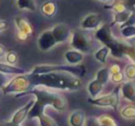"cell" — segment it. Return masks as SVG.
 Instances as JSON below:
<instances>
[{
  "instance_id": "obj_1",
  "label": "cell",
  "mask_w": 135,
  "mask_h": 126,
  "mask_svg": "<svg viewBox=\"0 0 135 126\" xmlns=\"http://www.w3.org/2000/svg\"><path fill=\"white\" fill-rule=\"evenodd\" d=\"M28 95L34 96V104L28 115L30 120L39 119L45 113V109L47 107H52L59 112H64L67 109V99L59 91L44 86H34L21 96Z\"/></svg>"
},
{
  "instance_id": "obj_2",
  "label": "cell",
  "mask_w": 135,
  "mask_h": 126,
  "mask_svg": "<svg viewBox=\"0 0 135 126\" xmlns=\"http://www.w3.org/2000/svg\"><path fill=\"white\" fill-rule=\"evenodd\" d=\"M30 74L32 87L44 86L56 91H77L81 89V81L79 77L68 72H48Z\"/></svg>"
},
{
  "instance_id": "obj_3",
  "label": "cell",
  "mask_w": 135,
  "mask_h": 126,
  "mask_svg": "<svg viewBox=\"0 0 135 126\" xmlns=\"http://www.w3.org/2000/svg\"><path fill=\"white\" fill-rule=\"evenodd\" d=\"M94 36L102 45L108 47V49L110 50V54L114 58H125L129 43L117 39L112 34L111 25L102 24L97 30H95Z\"/></svg>"
},
{
  "instance_id": "obj_4",
  "label": "cell",
  "mask_w": 135,
  "mask_h": 126,
  "mask_svg": "<svg viewBox=\"0 0 135 126\" xmlns=\"http://www.w3.org/2000/svg\"><path fill=\"white\" fill-rule=\"evenodd\" d=\"M68 72L81 78L85 75L86 68L84 65H70V64H40L36 65L31 71L32 74H42L48 72Z\"/></svg>"
},
{
  "instance_id": "obj_5",
  "label": "cell",
  "mask_w": 135,
  "mask_h": 126,
  "mask_svg": "<svg viewBox=\"0 0 135 126\" xmlns=\"http://www.w3.org/2000/svg\"><path fill=\"white\" fill-rule=\"evenodd\" d=\"M32 88V85L30 74L29 72H26L11 78L1 91L4 95H15V97H21Z\"/></svg>"
},
{
  "instance_id": "obj_6",
  "label": "cell",
  "mask_w": 135,
  "mask_h": 126,
  "mask_svg": "<svg viewBox=\"0 0 135 126\" xmlns=\"http://www.w3.org/2000/svg\"><path fill=\"white\" fill-rule=\"evenodd\" d=\"M120 100V85H118L117 87L108 94L98 96L94 98H88V102L91 105L101 108H111V109L118 110Z\"/></svg>"
},
{
  "instance_id": "obj_7",
  "label": "cell",
  "mask_w": 135,
  "mask_h": 126,
  "mask_svg": "<svg viewBox=\"0 0 135 126\" xmlns=\"http://www.w3.org/2000/svg\"><path fill=\"white\" fill-rule=\"evenodd\" d=\"M70 40L72 49L80 51L83 54H89L92 52V40L83 31H71V35H70Z\"/></svg>"
},
{
  "instance_id": "obj_8",
  "label": "cell",
  "mask_w": 135,
  "mask_h": 126,
  "mask_svg": "<svg viewBox=\"0 0 135 126\" xmlns=\"http://www.w3.org/2000/svg\"><path fill=\"white\" fill-rule=\"evenodd\" d=\"M16 29H17V38L20 41H26L29 36L32 35L33 32V28L30 21L21 16H17L14 18Z\"/></svg>"
},
{
  "instance_id": "obj_9",
  "label": "cell",
  "mask_w": 135,
  "mask_h": 126,
  "mask_svg": "<svg viewBox=\"0 0 135 126\" xmlns=\"http://www.w3.org/2000/svg\"><path fill=\"white\" fill-rule=\"evenodd\" d=\"M56 45H57V43H56V40L53 34L51 28L45 30L43 32H41L37 38V46L43 52L51 50Z\"/></svg>"
},
{
  "instance_id": "obj_10",
  "label": "cell",
  "mask_w": 135,
  "mask_h": 126,
  "mask_svg": "<svg viewBox=\"0 0 135 126\" xmlns=\"http://www.w3.org/2000/svg\"><path fill=\"white\" fill-rule=\"evenodd\" d=\"M51 30H52V32L57 44L66 43L70 40V35H71V30H70V26L63 22L56 23L51 28Z\"/></svg>"
},
{
  "instance_id": "obj_11",
  "label": "cell",
  "mask_w": 135,
  "mask_h": 126,
  "mask_svg": "<svg viewBox=\"0 0 135 126\" xmlns=\"http://www.w3.org/2000/svg\"><path fill=\"white\" fill-rule=\"evenodd\" d=\"M85 126H118V122L110 115L104 114L86 119Z\"/></svg>"
},
{
  "instance_id": "obj_12",
  "label": "cell",
  "mask_w": 135,
  "mask_h": 126,
  "mask_svg": "<svg viewBox=\"0 0 135 126\" xmlns=\"http://www.w3.org/2000/svg\"><path fill=\"white\" fill-rule=\"evenodd\" d=\"M101 25V17L96 13L88 14L81 21V28L83 30H97Z\"/></svg>"
},
{
  "instance_id": "obj_13",
  "label": "cell",
  "mask_w": 135,
  "mask_h": 126,
  "mask_svg": "<svg viewBox=\"0 0 135 126\" xmlns=\"http://www.w3.org/2000/svg\"><path fill=\"white\" fill-rule=\"evenodd\" d=\"M120 96L131 103H135V81H124L120 83Z\"/></svg>"
},
{
  "instance_id": "obj_14",
  "label": "cell",
  "mask_w": 135,
  "mask_h": 126,
  "mask_svg": "<svg viewBox=\"0 0 135 126\" xmlns=\"http://www.w3.org/2000/svg\"><path fill=\"white\" fill-rule=\"evenodd\" d=\"M34 104V99H32L28 102L27 104H25L24 106H22L21 108H20L11 117L10 122H13L15 124H21L26 118H28L29 112H30L31 109Z\"/></svg>"
},
{
  "instance_id": "obj_15",
  "label": "cell",
  "mask_w": 135,
  "mask_h": 126,
  "mask_svg": "<svg viewBox=\"0 0 135 126\" xmlns=\"http://www.w3.org/2000/svg\"><path fill=\"white\" fill-rule=\"evenodd\" d=\"M86 115L83 109H74L69 116V124L70 126H85Z\"/></svg>"
},
{
  "instance_id": "obj_16",
  "label": "cell",
  "mask_w": 135,
  "mask_h": 126,
  "mask_svg": "<svg viewBox=\"0 0 135 126\" xmlns=\"http://www.w3.org/2000/svg\"><path fill=\"white\" fill-rule=\"evenodd\" d=\"M0 72L6 75H20L26 73L24 69L19 68L15 65L8 64L7 62H0Z\"/></svg>"
},
{
  "instance_id": "obj_17",
  "label": "cell",
  "mask_w": 135,
  "mask_h": 126,
  "mask_svg": "<svg viewBox=\"0 0 135 126\" xmlns=\"http://www.w3.org/2000/svg\"><path fill=\"white\" fill-rule=\"evenodd\" d=\"M64 58H65L66 61L68 62V64L79 65L83 60V54L80 51L75 50V49H71V50H68L65 53Z\"/></svg>"
},
{
  "instance_id": "obj_18",
  "label": "cell",
  "mask_w": 135,
  "mask_h": 126,
  "mask_svg": "<svg viewBox=\"0 0 135 126\" xmlns=\"http://www.w3.org/2000/svg\"><path fill=\"white\" fill-rule=\"evenodd\" d=\"M40 10H41V13L44 16H45L47 18H51L56 13L57 7H56V3L53 2L52 0H46L45 2H44L42 4Z\"/></svg>"
},
{
  "instance_id": "obj_19",
  "label": "cell",
  "mask_w": 135,
  "mask_h": 126,
  "mask_svg": "<svg viewBox=\"0 0 135 126\" xmlns=\"http://www.w3.org/2000/svg\"><path fill=\"white\" fill-rule=\"evenodd\" d=\"M103 88L104 85L98 80H96L95 78L94 80H92L87 85V91H88L89 95H90V96L92 98L100 96V94L103 91Z\"/></svg>"
},
{
  "instance_id": "obj_20",
  "label": "cell",
  "mask_w": 135,
  "mask_h": 126,
  "mask_svg": "<svg viewBox=\"0 0 135 126\" xmlns=\"http://www.w3.org/2000/svg\"><path fill=\"white\" fill-rule=\"evenodd\" d=\"M16 6L19 10L34 12L37 10L36 0H16Z\"/></svg>"
},
{
  "instance_id": "obj_21",
  "label": "cell",
  "mask_w": 135,
  "mask_h": 126,
  "mask_svg": "<svg viewBox=\"0 0 135 126\" xmlns=\"http://www.w3.org/2000/svg\"><path fill=\"white\" fill-rule=\"evenodd\" d=\"M95 79L98 80L105 86L108 83L109 80H110V70H109V67H104V68L98 70L95 74Z\"/></svg>"
},
{
  "instance_id": "obj_22",
  "label": "cell",
  "mask_w": 135,
  "mask_h": 126,
  "mask_svg": "<svg viewBox=\"0 0 135 126\" xmlns=\"http://www.w3.org/2000/svg\"><path fill=\"white\" fill-rule=\"evenodd\" d=\"M109 54H110V50L108 49V47L103 45L101 48H99L98 50L95 51V53H94V58L98 62L102 63V64H105Z\"/></svg>"
},
{
  "instance_id": "obj_23",
  "label": "cell",
  "mask_w": 135,
  "mask_h": 126,
  "mask_svg": "<svg viewBox=\"0 0 135 126\" xmlns=\"http://www.w3.org/2000/svg\"><path fill=\"white\" fill-rule=\"evenodd\" d=\"M131 12L132 11L128 10V8L127 10H122V11H120V12H116L114 16V20H113V23H114V24L118 23V24H120V25L124 24V23L129 20Z\"/></svg>"
},
{
  "instance_id": "obj_24",
  "label": "cell",
  "mask_w": 135,
  "mask_h": 126,
  "mask_svg": "<svg viewBox=\"0 0 135 126\" xmlns=\"http://www.w3.org/2000/svg\"><path fill=\"white\" fill-rule=\"evenodd\" d=\"M120 115L126 120H135V105L131 104L120 110Z\"/></svg>"
},
{
  "instance_id": "obj_25",
  "label": "cell",
  "mask_w": 135,
  "mask_h": 126,
  "mask_svg": "<svg viewBox=\"0 0 135 126\" xmlns=\"http://www.w3.org/2000/svg\"><path fill=\"white\" fill-rule=\"evenodd\" d=\"M123 74L125 79L129 81H135V64L133 62L126 65L123 70Z\"/></svg>"
},
{
  "instance_id": "obj_26",
  "label": "cell",
  "mask_w": 135,
  "mask_h": 126,
  "mask_svg": "<svg viewBox=\"0 0 135 126\" xmlns=\"http://www.w3.org/2000/svg\"><path fill=\"white\" fill-rule=\"evenodd\" d=\"M122 37L126 39H133L135 38V25L132 26H125L120 28Z\"/></svg>"
},
{
  "instance_id": "obj_27",
  "label": "cell",
  "mask_w": 135,
  "mask_h": 126,
  "mask_svg": "<svg viewBox=\"0 0 135 126\" xmlns=\"http://www.w3.org/2000/svg\"><path fill=\"white\" fill-rule=\"evenodd\" d=\"M5 59H6V62L8 64L16 65V63L18 62V59H19V56L14 50H9L7 52L6 56H5Z\"/></svg>"
},
{
  "instance_id": "obj_28",
  "label": "cell",
  "mask_w": 135,
  "mask_h": 126,
  "mask_svg": "<svg viewBox=\"0 0 135 126\" xmlns=\"http://www.w3.org/2000/svg\"><path fill=\"white\" fill-rule=\"evenodd\" d=\"M124 79H125V77H124V74L121 71L110 73V80L113 82V83H116L120 85L122 82H124Z\"/></svg>"
},
{
  "instance_id": "obj_29",
  "label": "cell",
  "mask_w": 135,
  "mask_h": 126,
  "mask_svg": "<svg viewBox=\"0 0 135 126\" xmlns=\"http://www.w3.org/2000/svg\"><path fill=\"white\" fill-rule=\"evenodd\" d=\"M125 58H128L131 60V62H133L135 64V45L129 43V46L126 51Z\"/></svg>"
},
{
  "instance_id": "obj_30",
  "label": "cell",
  "mask_w": 135,
  "mask_h": 126,
  "mask_svg": "<svg viewBox=\"0 0 135 126\" xmlns=\"http://www.w3.org/2000/svg\"><path fill=\"white\" fill-rule=\"evenodd\" d=\"M10 78L8 77V75H6V74H3L0 72V90H2L5 87V85L9 82Z\"/></svg>"
},
{
  "instance_id": "obj_31",
  "label": "cell",
  "mask_w": 135,
  "mask_h": 126,
  "mask_svg": "<svg viewBox=\"0 0 135 126\" xmlns=\"http://www.w3.org/2000/svg\"><path fill=\"white\" fill-rule=\"evenodd\" d=\"M8 28V22H7L6 20H2L0 19V32L5 31Z\"/></svg>"
},
{
  "instance_id": "obj_32",
  "label": "cell",
  "mask_w": 135,
  "mask_h": 126,
  "mask_svg": "<svg viewBox=\"0 0 135 126\" xmlns=\"http://www.w3.org/2000/svg\"><path fill=\"white\" fill-rule=\"evenodd\" d=\"M7 52H8V51H7L6 47H5L4 45H2V44H0V58H5Z\"/></svg>"
},
{
  "instance_id": "obj_33",
  "label": "cell",
  "mask_w": 135,
  "mask_h": 126,
  "mask_svg": "<svg viewBox=\"0 0 135 126\" xmlns=\"http://www.w3.org/2000/svg\"><path fill=\"white\" fill-rule=\"evenodd\" d=\"M0 126H22L21 124H15L13 122H2V123L0 124Z\"/></svg>"
},
{
  "instance_id": "obj_34",
  "label": "cell",
  "mask_w": 135,
  "mask_h": 126,
  "mask_svg": "<svg viewBox=\"0 0 135 126\" xmlns=\"http://www.w3.org/2000/svg\"><path fill=\"white\" fill-rule=\"evenodd\" d=\"M99 1H102V2L105 3H114L116 0H99Z\"/></svg>"
},
{
  "instance_id": "obj_35",
  "label": "cell",
  "mask_w": 135,
  "mask_h": 126,
  "mask_svg": "<svg viewBox=\"0 0 135 126\" xmlns=\"http://www.w3.org/2000/svg\"><path fill=\"white\" fill-rule=\"evenodd\" d=\"M0 96H1V94H0Z\"/></svg>"
}]
</instances>
